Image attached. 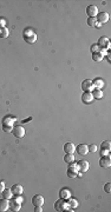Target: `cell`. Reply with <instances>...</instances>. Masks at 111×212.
<instances>
[{"mask_svg":"<svg viewBox=\"0 0 111 212\" xmlns=\"http://www.w3.org/2000/svg\"><path fill=\"white\" fill-rule=\"evenodd\" d=\"M92 85L96 90H102L104 87V80L100 78H96L95 80H92Z\"/></svg>","mask_w":111,"mask_h":212,"instance_id":"obj_16","label":"cell"},{"mask_svg":"<svg viewBox=\"0 0 111 212\" xmlns=\"http://www.w3.org/2000/svg\"><path fill=\"white\" fill-rule=\"evenodd\" d=\"M96 24H97L96 18H89V19H87V25H89V26L95 27V26H96Z\"/></svg>","mask_w":111,"mask_h":212,"instance_id":"obj_27","label":"cell"},{"mask_svg":"<svg viewBox=\"0 0 111 212\" xmlns=\"http://www.w3.org/2000/svg\"><path fill=\"white\" fill-rule=\"evenodd\" d=\"M34 211L36 212H42L43 208H42V206H34Z\"/></svg>","mask_w":111,"mask_h":212,"instance_id":"obj_36","label":"cell"},{"mask_svg":"<svg viewBox=\"0 0 111 212\" xmlns=\"http://www.w3.org/2000/svg\"><path fill=\"white\" fill-rule=\"evenodd\" d=\"M32 204H33L34 206H43V204H44V197L40 196V194L33 196V198H32Z\"/></svg>","mask_w":111,"mask_h":212,"instance_id":"obj_14","label":"cell"},{"mask_svg":"<svg viewBox=\"0 0 111 212\" xmlns=\"http://www.w3.org/2000/svg\"><path fill=\"white\" fill-rule=\"evenodd\" d=\"M96 20H97V23H99L100 25L107 23V21H109V13H107V12H99V13L97 14Z\"/></svg>","mask_w":111,"mask_h":212,"instance_id":"obj_8","label":"cell"},{"mask_svg":"<svg viewBox=\"0 0 111 212\" xmlns=\"http://www.w3.org/2000/svg\"><path fill=\"white\" fill-rule=\"evenodd\" d=\"M109 153H110L109 150H105V149L100 150V157H106V156H109Z\"/></svg>","mask_w":111,"mask_h":212,"instance_id":"obj_31","label":"cell"},{"mask_svg":"<svg viewBox=\"0 0 111 212\" xmlns=\"http://www.w3.org/2000/svg\"><path fill=\"white\" fill-rule=\"evenodd\" d=\"M10 31L6 27H0V38H7Z\"/></svg>","mask_w":111,"mask_h":212,"instance_id":"obj_25","label":"cell"},{"mask_svg":"<svg viewBox=\"0 0 111 212\" xmlns=\"http://www.w3.org/2000/svg\"><path fill=\"white\" fill-rule=\"evenodd\" d=\"M99 166L103 167V169H107L111 166V160H110V157L106 156V157H102L100 160H99Z\"/></svg>","mask_w":111,"mask_h":212,"instance_id":"obj_13","label":"cell"},{"mask_svg":"<svg viewBox=\"0 0 111 212\" xmlns=\"http://www.w3.org/2000/svg\"><path fill=\"white\" fill-rule=\"evenodd\" d=\"M11 191H12V193H13L14 196H21L24 189H23V186H21L20 184H14V185L11 187Z\"/></svg>","mask_w":111,"mask_h":212,"instance_id":"obj_15","label":"cell"},{"mask_svg":"<svg viewBox=\"0 0 111 212\" xmlns=\"http://www.w3.org/2000/svg\"><path fill=\"white\" fill-rule=\"evenodd\" d=\"M5 25H6V20L5 19H0V27H5Z\"/></svg>","mask_w":111,"mask_h":212,"instance_id":"obj_34","label":"cell"},{"mask_svg":"<svg viewBox=\"0 0 111 212\" xmlns=\"http://www.w3.org/2000/svg\"><path fill=\"white\" fill-rule=\"evenodd\" d=\"M14 199H16V200H17L18 203H20V204L23 203V198H21L20 196H16V198H14Z\"/></svg>","mask_w":111,"mask_h":212,"instance_id":"obj_35","label":"cell"},{"mask_svg":"<svg viewBox=\"0 0 111 212\" xmlns=\"http://www.w3.org/2000/svg\"><path fill=\"white\" fill-rule=\"evenodd\" d=\"M64 151H65V153H73L74 151H76V146H74V144L73 143H66V144H64Z\"/></svg>","mask_w":111,"mask_h":212,"instance_id":"obj_17","label":"cell"},{"mask_svg":"<svg viewBox=\"0 0 111 212\" xmlns=\"http://www.w3.org/2000/svg\"><path fill=\"white\" fill-rule=\"evenodd\" d=\"M104 191H105L106 193H110V192H111V184H110V183H106V184L104 185Z\"/></svg>","mask_w":111,"mask_h":212,"instance_id":"obj_30","label":"cell"},{"mask_svg":"<svg viewBox=\"0 0 111 212\" xmlns=\"http://www.w3.org/2000/svg\"><path fill=\"white\" fill-rule=\"evenodd\" d=\"M12 134L16 137V138H23L25 135V128L20 125L18 126H14L13 130H12Z\"/></svg>","mask_w":111,"mask_h":212,"instance_id":"obj_4","label":"cell"},{"mask_svg":"<svg viewBox=\"0 0 111 212\" xmlns=\"http://www.w3.org/2000/svg\"><path fill=\"white\" fill-rule=\"evenodd\" d=\"M82 90H83L84 92H92V91L95 90V87H93V85H92V80H90V79L84 80V82L82 83Z\"/></svg>","mask_w":111,"mask_h":212,"instance_id":"obj_6","label":"cell"},{"mask_svg":"<svg viewBox=\"0 0 111 212\" xmlns=\"http://www.w3.org/2000/svg\"><path fill=\"white\" fill-rule=\"evenodd\" d=\"M64 162H65L66 164L73 163V162H74V156H73V153H66L65 157H64Z\"/></svg>","mask_w":111,"mask_h":212,"instance_id":"obj_23","label":"cell"},{"mask_svg":"<svg viewBox=\"0 0 111 212\" xmlns=\"http://www.w3.org/2000/svg\"><path fill=\"white\" fill-rule=\"evenodd\" d=\"M67 204H69V206L72 208V210H74V208H77V206H78V200L76 199V198H69L67 199Z\"/></svg>","mask_w":111,"mask_h":212,"instance_id":"obj_20","label":"cell"},{"mask_svg":"<svg viewBox=\"0 0 111 212\" xmlns=\"http://www.w3.org/2000/svg\"><path fill=\"white\" fill-rule=\"evenodd\" d=\"M97 145L96 144H91V145H89L87 146V150H89V152H91V153H95L96 151H97Z\"/></svg>","mask_w":111,"mask_h":212,"instance_id":"obj_28","label":"cell"},{"mask_svg":"<svg viewBox=\"0 0 111 212\" xmlns=\"http://www.w3.org/2000/svg\"><path fill=\"white\" fill-rule=\"evenodd\" d=\"M23 38H24V40H25L26 43L33 44V43H36V40H37V34H36L34 31H32L31 28H26V30L23 32Z\"/></svg>","mask_w":111,"mask_h":212,"instance_id":"obj_1","label":"cell"},{"mask_svg":"<svg viewBox=\"0 0 111 212\" xmlns=\"http://www.w3.org/2000/svg\"><path fill=\"white\" fill-rule=\"evenodd\" d=\"M54 208H56V211H69V212L74 211L69 206V204L65 201V199H62V198L54 203Z\"/></svg>","mask_w":111,"mask_h":212,"instance_id":"obj_2","label":"cell"},{"mask_svg":"<svg viewBox=\"0 0 111 212\" xmlns=\"http://www.w3.org/2000/svg\"><path fill=\"white\" fill-rule=\"evenodd\" d=\"M82 101L84 103V104H91L92 101H93V96H92V93L91 92H84L83 93V96H82Z\"/></svg>","mask_w":111,"mask_h":212,"instance_id":"obj_11","label":"cell"},{"mask_svg":"<svg viewBox=\"0 0 111 212\" xmlns=\"http://www.w3.org/2000/svg\"><path fill=\"white\" fill-rule=\"evenodd\" d=\"M77 166H78V171L82 172V173L87 172V170H89V167H90L89 162H86V160H79V162L77 163Z\"/></svg>","mask_w":111,"mask_h":212,"instance_id":"obj_10","label":"cell"},{"mask_svg":"<svg viewBox=\"0 0 111 212\" xmlns=\"http://www.w3.org/2000/svg\"><path fill=\"white\" fill-rule=\"evenodd\" d=\"M3 130H4V132L10 133V132H12L13 127H12V125H3Z\"/></svg>","mask_w":111,"mask_h":212,"instance_id":"obj_29","label":"cell"},{"mask_svg":"<svg viewBox=\"0 0 111 212\" xmlns=\"http://www.w3.org/2000/svg\"><path fill=\"white\" fill-rule=\"evenodd\" d=\"M91 52L92 53H96V52H99V46L96 44V45H92L91 46Z\"/></svg>","mask_w":111,"mask_h":212,"instance_id":"obj_32","label":"cell"},{"mask_svg":"<svg viewBox=\"0 0 111 212\" xmlns=\"http://www.w3.org/2000/svg\"><path fill=\"white\" fill-rule=\"evenodd\" d=\"M103 58H104V55H103V53H100V52L92 53V60H93V61H102Z\"/></svg>","mask_w":111,"mask_h":212,"instance_id":"obj_24","label":"cell"},{"mask_svg":"<svg viewBox=\"0 0 111 212\" xmlns=\"http://www.w3.org/2000/svg\"><path fill=\"white\" fill-rule=\"evenodd\" d=\"M78 166H77V164H73V163H71V164H69V169H67V177L69 178H76L77 177V174H78Z\"/></svg>","mask_w":111,"mask_h":212,"instance_id":"obj_3","label":"cell"},{"mask_svg":"<svg viewBox=\"0 0 111 212\" xmlns=\"http://www.w3.org/2000/svg\"><path fill=\"white\" fill-rule=\"evenodd\" d=\"M12 191L11 190H9V189H5L3 192H1V196H3V198L4 199H7V200H10L11 198H12Z\"/></svg>","mask_w":111,"mask_h":212,"instance_id":"obj_21","label":"cell"},{"mask_svg":"<svg viewBox=\"0 0 111 212\" xmlns=\"http://www.w3.org/2000/svg\"><path fill=\"white\" fill-rule=\"evenodd\" d=\"M91 93H92V96H93V99H98V100H99V99L103 98V92H102V90H96V89H95Z\"/></svg>","mask_w":111,"mask_h":212,"instance_id":"obj_22","label":"cell"},{"mask_svg":"<svg viewBox=\"0 0 111 212\" xmlns=\"http://www.w3.org/2000/svg\"><path fill=\"white\" fill-rule=\"evenodd\" d=\"M76 152L80 156H85L89 153V150H87V145L86 144H79L77 147H76Z\"/></svg>","mask_w":111,"mask_h":212,"instance_id":"obj_12","label":"cell"},{"mask_svg":"<svg viewBox=\"0 0 111 212\" xmlns=\"http://www.w3.org/2000/svg\"><path fill=\"white\" fill-rule=\"evenodd\" d=\"M9 210V200L7 199H0V212H5Z\"/></svg>","mask_w":111,"mask_h":212,"instance_id":"obj_19","label":"cell"},{"mask_svg":"<svg viewBox=\"0 0 111 212\" xmlns=\"http://www.w3.org/2000/svg\"><path fill=\"white\" fill-rule=\"evenodd\" d=\"M97 45H98L99 47H102V50H109V48H110V41H109V38H106V37H100Z\"/></svg>","mask_w":111,"mask_h":212,"instance_id":"obj_9","label":"cell"},{"mask_svg":"<svg viewBox=\"0 0 111 212\" xmlns=\"http://www.w3.org/2000/svg\"><path fill=\"white\" fill-rule=\"evenodd\" d=\"M100 147L110 151V149H111V143H110V140H105V141H103L102 145H100Z\"/></svg>","mask_w":111,"mask_h":212,"instance_id":"obj_26","label":"cell"},{"mask_svg":"<svg viewBox=\"0 0 111 212\" xmlns=\"http://www.w3.org/2000/svg\"><path fill=\"white\" fill-rule=\"evenodd\" d=\"M59 196H60V198L62 199H65V200H67L70 197H71V191L69 190V189H62L60 191H59Z\"/></svg>","mask_w":111,"mask_h":212,"instance_id":"obj_18","label":"cell"},{"mask_svg":"<svg viewBox=\"0 0 111 212\" xmlns=\"http://www.w3.org/2000/svg\"><path fill=\"white\" fill-rule=\"evenodd\" d=\"M9 208L13 212H18L21 208V204L18 203L16 199H10L9 200Z\"/></svg>","mask_w":111,"mask_h":212,"instance_id":"obj_7","label":"cell"},{"mask_svg":"<svg viewBox=\"0 0 111 212\" xmlns=\"http://www.w3.org/2000/svg\"><path fill=\"white\" fill-rule=\"evenodd\" d=\"M5 190V182L4 180H0V193Z\"/></svg>","mask_w":111,"mask_h":212,"instance_id":"obj_33","label":"cell"},{"mask_svg":"<svg viewBox=\"0 0 111 212\" xmlns=\"http://www.w3.org/2000/svg\"><path fill=\"white\" fill-rule=\"evenodd\" d=\"M86 14L89 16V18H96L98 14V9L96 5H89L86 7Z\"/></svg>","mask_w":111,"mask_h":212,"instance_id":"obj_5","label":"cell"}]
</instances>
